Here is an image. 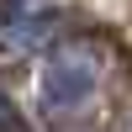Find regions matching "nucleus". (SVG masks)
I'll list each match as a JSON object with an SVG mask.
<instances>
[{
    "instance_id": "nucleus-1",
    "label": "nucleus",
    "mask_w": 132,
    "mask_h": 132,
    "mask_svg": "<svg viewBox=\"0 0 132 132\" xmlns=\"http://www.w3.org/2000/svg\"><path fill=\"white\" fill-rule=\"evenodd\" d=\"M106 74H111L106 42L63 37L37 69V116L42 122H69V116L90 111L101 101V90H106Z\"/></svg>"
},
{
    "instance_id": "nucleus-2",
    "label": "nucleus",
    "mask_w": 132,
    "mask_h": 132,
    "mask_svg": "<svg viewBox=\"0 0 132 132\" xmlns=\"http://www.w3.org/2000/svg\"><path fill=\"white\" fill-rule=\"evenodd\" d=\"M63 5L58 0H5L0 5V63H21L32 53L48 58L58 48Z\"/></svg>"
},
{
    "instance_id": "nucleus-3",
    "label": "nucleus",
    "mask_w": 132,
    "mask_h": 132,
    "mask_svg": "<svg viewBox=\"0 0 132 132\" xmlns=\"http://www.w3.org/2000/svg\"><path fill=\"white\" fill-rule=\"evenodd\" d=\"M0 132H27V122H21V116L11 111L5 101H0Z\"/></svg>"
}]
</instances>
